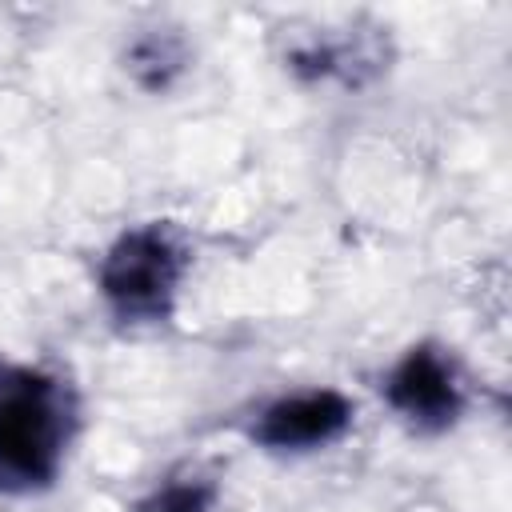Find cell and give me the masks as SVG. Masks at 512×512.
I'll list each match as a JSON object with an SVG mask.
<instances>
[{
    "label": "cell",
    "mask_w": 512,
    "mask_h": 512,
    "mask_svg": "<svg viewBox=\"0 0 512 512\" xmlns=\"http://www.w3.org/2000/svg\"><path fill=\"white\" fill-rule=\"evenodd\" d=\"M68 396L36 368H0V484L40 488L56 476L68 440Z\"/></svg>",
    "instance_id": "cell-1"
},
{
    "label": "cell",
    "mask_w": 512,
    "mask_h": 512,
    "mask_svg": "<svg viewBox=\"0 0 512 512\" xmlns=\"http://www.w3.org/2000/svg\"><path fill=\"white\" fill-rule=\"evenodd\" d=\"M180 276L184 252L160 224L124 232L100 260V292L120 320H164Z\"/></svg>",
    "instance_id": "cell-2"
},
{
    "label": "cell",
    "mask_w": 512,
    "mask_h": 512,
    "mask_svg": "<svg viewBox=\"0 0 512 512\" xmlns=\"http://www.w3.org/2000/svg\"><path fill=\"white\" fill-rule=\"evenodd\" d=\"M388 404L416 428L440 432L460 416V380L444 352L420 344L404 352V360L384 380Z\"/></svg>",
    "instance_id": "cell-3"
},
{
    "label": "cell",
    "mask_w": 512,
    "mask_h": 512,
    "mask_svg": "<svg viewBox=\"0 0 512 512\" xmlns=\"http://www.w3.org/2000/svg\"><path fill=\"white\" fill-rule=\"evenodd\" d=\"M348 424H352L348 396L332 388H316V392H296V396H280L276 404H268L256 416L252 436L256 444L272 452H304V448H320L336 440Z\"/></svg>",
    "instance_id": "cell-4"
},
{
    "label": "cell",
    "mask_w": 512,
    "mask_h": 512,
    "mask_svg": "<svg viewBox=\"0 0 512 512\" xmlns=\"http://www.w3.org/2000/svg\"><path fill=\"white\" fill-rule=\"evenodd\" d=\"M128 68L144 88H164L180 68H184V44L168 32H148L132 44Z\"/></svg>",
    "instance_id": "cell-5"
},
{
    "label": "cell",
    "mask_w": 512,
    "mask_h": 512,
    "mask_svg": "<svg viewBox=\"0 0 512 512\" xmlns=\"http://www.w3.org/2000/svg\"><path fill=\"white\" fill-rule=\"evenodd\" d=\"M212 496L216 492L204 480H172V484L156 488L152 496H144L136 504V512H208Z\"/></svg>",
    "instance_id": "cell-6"
}]
</instances>
